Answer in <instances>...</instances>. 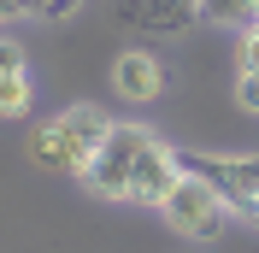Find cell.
Returning a JSON list of instances; mask_svg holds the SVG:
<instances>
[{
    "mask_svg": "<svg viewBox=\"0 0 259 253\" xmlns=\"http://www.w3.org/2000/svg\"><path fill=\"white\" fill-rule=\"evenodd\" d=\"M183 159L171 142H159L147 124H112L100 153L89 159V194L100 200H130V206H165V194L177 189Z\"/></svg>",
    "mask_w": 259,
    "mask_h": 253,
    "instance_id": "obj_1",
    "label": "cell"
},
{
    "mask_svg": "<svg viewBox=\"0 0 259 253\" xmlns=\"http://www.w3.org/2000/svg\"><path fill=\"white\" fill-rule=\"evenodd\" d=\"M106 130H112V118L100 106H89V100H77V106L53 112L48 124L30 136V159L53 177H82L89 159L100 153V142H106Z\"/></svg>",
    "mask_w": 259,
    "mask_h": 253,
    "instance_id": "obj_2",
    "label": "cell"
},
{
    "mask_svg": "<svg viewBox=\"0 0 259 253\" xmlns=\"http://www.w3.org/2000/svg\"><path fill=\"white\" fill-rule=\"evenodd\" d=\"M183 171L200 177L206 189H218V200L230 206V218L259 224V159H236V153H177Z\"/></svg>",
    "mask_w": 259,
    "mask_h": 253,
    "instance_id": "obj_3",
    "label": "cell"
},
{
    "mask_svg": "<svg viewBox=\"0 0 259 253\" xmlns=\"http://www.w3.org/2000/svg\"><path fill=\"white\" fill-rule=\"evenodd\" d=\"M159 218L171 224L177 236H189V241H212V236H224L230 206L218 200V189H206L200 177H189V171H183V177H177V189L165 194Z\"/></svg>",
    "mask_w": 259,
    "mask_h": 253,
    "instance_id": "obj_4",
    "label": "cell"
},
{
    "mask_svg": "<svg viewBox=\"0 0 259 253\" xmlns=\"http://www.w3.org/2000/svg\"><path fill=\"white\" fill-rule=\"evenodd\" d=\"M118 18L147 35H177L200 18V0H118Z\"/></svg>",
    "mask_w": 259,
    "mask_h": 253,
    "instance_id": "obj_5",
    "label": "cell"
},
{
    "mask_svg": "<svg viewBox=\"0 0 259 253\" xmlns=\"http://www.w3.org/2000/svg\"><path fill=\"white\" fill-rule=\"evenodd\" d=\"M112 89L124 100H136V106H147V100H159V89H165V65L147 48H130V53L112 59Z\"/></svg>",
    "mask_w": 259,
    "mask_h": 253,
    "instance_id": "obj_6",
    "label": "cell"
},
{
    "mask_svg": "<svg viewBox=\"0 0 259 253\" xmlns=\"http://www.w3.org/2000/svg\"><path fill=\"white\" fill-rule=\"evenodd\" d=\"M30 100H35L30 65H6V71H0V118H24V112H30Z\"/></svg>",
    "mask_w": 259,
    "mask_h": 253,
    "instance_id": "obj_7",
    "label": "cell"
},
{
    "mask_svg": "<svg viewBox=\"0 0 259 253\" xmlns=\"http://www.w3.org/2000/svg\"><path fill=\"white\" fill-rule=\"evenodd\" d=\"M200 18L206 24H253V0H200Z\"/></svg>",
    "mask_w": 259,
    "mask_h": 253,
    "instance_id": "obj_8",
    "label": "cell"
},
{
    "mask_svg": "<svg viewBox=\"0 0 259 253\" xmlns=\"http://www.w3.org/2000/svg\"><path fill=\"white\" fill-rule=\"evenodd\" d=\"M236 100H242V112H259V71H242L236 77Z\"/></svg>",
    "mask_w": 259,
    "mask_h": 253,
    "instance_id": "obj_9",
    "label": "cell"
},
{
    "mask_svg": "<svg viewBox=\"0 0 259 253\" xmlns=\"http://www.w3.org/2000/svg\"><path fill=\"white\" fill-rule=\"evenodd\" d=\"M242 71H259V18L242 24Z\"/></svg>",
    "mask_w": 259,
    "mask_h": 253,
    "instance_id": "obj_10",
    "label": "cell"
},
{
    "mask_svg": "<svg viewBox=\"0 0 259 253\" xmlns=\"http://www.w3.org/2000/svg\"><path fill=\"white\" fill-rule=\"evenodd\" d=\"M6 65H24V48H18L12 35H0V71H6Z\"/></svg>",
    "mask_w": 259,
    "mask_h": 253,
    "instance_id": "obj_11",
    "label": "cell"
},
{
    "mask_svg": "<svg viewBox=\"0 0 259 253\" xmlns=\"http://www.w3.org/2000/svg\"><path fill=\"white\" fill-rule=\"evenodd\" d=\"M77 6H82V0H53V6H48V18H71Z\"/></svg>",
    "mask_w": 259,
    "mask_h": 253,
    "instance_id": "obj_12",
    "label": "cell"
},
{
    "mask_svg": "<svg viewBox=\"0 0 259 253\" xmlns=\"http://www.w3.org/2000/svg\"><path fill=\"white\" fill-rule=\"evenodd\" d=\"M48 6L53 0H18V12H35V18H48Z\"/></svg>",
    "mask_w": 259,
    "mask_h": 253,
    "instance_id": "obj_13",
    "label": "cell"
},
{
    "mask_svg": "<svg viewBox=\"0 0 259 253\" xmlns=\"http://www.w3.org/2000/svg\"><path fill=\"white\" fill-rule=\"evenodd\" d=\"M6 18H18V0H0V24H6Z\"/></svg>",
    "mask_w": 259,
    "mask_h": 253,
    "instance_id": "obj_14",
    "label": "cell"
}]
</instances>
